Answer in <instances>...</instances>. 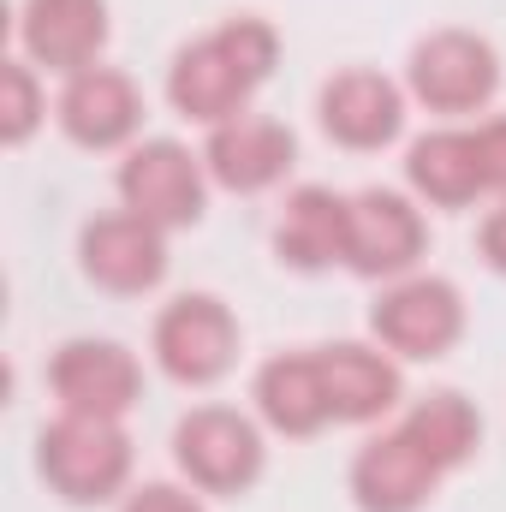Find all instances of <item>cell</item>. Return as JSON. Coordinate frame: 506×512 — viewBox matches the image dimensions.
I'll use <instances>...</instances> for the list:
<instances>
[{"mask_svg":"<svg viewBox=\"0 0 506 512\" xmlns=\"http://www.w3.org/2000/svg\"><path fill=\"white\" fill-rule=\"evenodd\" d=\"M173 459L203 495H245L262 477V429L233 405H197L173 429Z\"/></svg>","mask_w":506,"mask_h":512,"instance_id":"277c9868","label":"cell"},{"mask_svg":"<svg viewBox=\"0 0 506 512\" xmlns=\"http://www.w3.org/2000/svg\"><path fill=\"white\" fill-rule=\"evenodd\" d=\"M18 42H24L30 66L78 78L108 48V0H24L18 6Z\"/></svg>","mask_w":506,"mask_h":512,"instance_id":"8fae6325","label":"cell"},{"mask_svg":"<svg viewBox=\"0 0 506 512\" xmlns=\"http://www.w3.org/2000/svg\"><path fill=\"white\" fill-rule=\"evenodd\" d=\"M78 262L102 292L137 298V292L161 286V274H167V233L131 209L126 215H96L78 239Z\"/></svg>","mask_w":506,"mask_h":512,"instance_id":"7c38bea8","label":"cell"},{"mask_svg":"<svg viewBox=\"0 0 506 512\" xmlns=\"http://www.w3.org/2000/svg\"><path fill=\"white\" fill-rule=\"evenodd\" d=\"M280 60V36L268 18H227L221 30L185 42L167 66V102L197 120V126H227L239 114H251V96L268 84Z\"/></svg>","mask_w":506,"mask_h":512,"instance_id":"6da1fadb","label":"cell"},{"mask_svg":"<svg viewBox=\"0 0 506 512\" xmlns=\"http://www.w3.org/2000/svg\"><path fill=\"white\" fill-rule=\"evenodd\" d=\"M441 477H447V465L399 417V429H387V435L358 447V459H352V501L364 512H417L441 489Z\"/></svg>","mask_w":506,"mask_h":512,"instance_id":"ba28073f","label":"cell"},{"mask_svg":"<svg viewBox=\"0 0 506 512\" xmlns=\"http://www.w3.org/2000/svg\"><path fill=\"white\" fill-rule=\"evenodd\" d=\"M120 512H203V501L185 495V489H173V483H143Z\"/></svg>","mask_w":506,"mask_h":512,"instance_id":"7402d4cb","label":"cell"},{"mask_svg":"<svg viewBox=\"0 0 506 512\" xmlns=\"http://www.w3.org/2000/svg\"><path fill=\"white\" fill-rule=\"evenodd\" d=\"M36 126H42V84H36L30 60H6V72H0V137L18 149V143H30Z\"/></svg>","mask_w":506,"mask_h":512,"instance_id":"44dd1931","label":"cell"},{"mask_svg":"<svg viewBox=\"0 0 506 512\" xmlns=\"http://www.w3.org/2000/svg\"><path fill=\"white\" fill-rule=\"evenodd\" d=\"M483 256H489V268H495V274H506V203L483 221Z\"/></svg>","mask_w":506,"mask_h":512,"instance_id":"cb8c5ba5","label":"cell"},{"mask_svg":"<svg viewBox=\"0 0 506 512\" xmlns=\"http://www.w3.org/2000/svg\"><path fill=\"white\" fill-rule=\"evenodd\" d=\"M292 161H298V137H292V126L262 120V114H239V120L215 126L209 143H203L209 179H215L221 191H239V197L280 185V179L292 173Z\"/></svg>","mask_w":506,"mask_h":512,"instance_id":"4fadbf2b","label":"cell"},{"mask_svg":"<svg viewBox=\"0 0 506 512\" xmlns=\"http://www.w3.org/2000/svg\"><path fill=\"white\" fill-rule=\"evenodd\" d=\"M256 411L274 435H316L334 423V405H328V382H322V358L316 352H280L256 370V387H251Z\"/></svg>","mask_w":506,"mask_h":512,"instance_id":"e0dca14e","label":"cell"},{"mask_svg":"<svg viewBox=\"0 0 506 512\" xmlns=\"http://www.w3.org/2000/svg\"><path fill=\"white\" fill-rule=\"evenodd\" d=\"M370 328L393 358H447L465 334V298L441 274H405L370 304Z\"/></svg>","mask_w":506,"mask_h":512,"instance_id":"5b68a950","label":"cell"},{"mask_svg":"<svg viewBox=\"0 0 506 512\" xmlns=\"http://www.w3.org/2000/svg\"><path fill=\"white\" fill-rule=\"evenodd\" d=\"M405 90H411L429 114H477V108H489L495 90H501V54H495V42H483L477 30H429V36L411 48Z\"/></svg>","mask_w":506,"mask_h":512,"instance_id":"3957f363","label":"cell"},{"mask_svg":"<svg viewBox=\"0 0 506 512\" xmlns=\"http://www.w3.org/2000/svg\"><path fill=\"white\" fill-rule=\"evenodd\" d=\"M120 197L131 215H143L149 227L173 233L203 221V197H209V167L203 155H191L173 137H149L120 161Z\"/></svg>","mask_w":506,"mask_h":512,"instance_id":"52a82bcc","label":"cell"},{"mask_svg":"<svg viewBox=\"0 0 506 512\" xmlns=\"http://www.w3.org/2000/svg\"><path fill=\"white\" fill-rule=\"evenodd\" d=\"M36 465H42V483L72 501V507H102L126 489L131 477V435L114 417H78V411H60L42 441H36Z\"/></svg>","mask_w":506,"mask_h":512,"instance_id":"7a4b0ae2","label":"cell"},{"mask_svg":"<svg viewBox=\"0 0 506 512\" xmlns=\"http://www.w3.org/2000/svg\"><path fill=\"white\" fill-rule=\"evenodd\" d=\"M239 358V322L215 292H185L155 316V364L179 387L221 382Z\"/></svg>","mask_w":506,"mask_h":512,"instance_id":"8992f818","label":"cell"},{"mask_svg":"<svg viewBox=\"0 0 506 512\" xmlns=\"http://www.w3.org/2000/svg\"><path fill=\"white\" fill-rule=\"evenodd\" d=\"M316 114L322 131L340 143V149H387L399 131H405V90L381 72H334L316 96Z\"/></svg>","mask_w":506,"mask_h":512,"instance_id":"5bb4252c","label":"cell"},{"mask_svg":"<svg viewBox=\"0 0 506 512\" xmlns=\"http://www.w3.org/2000/svg\"><path fill=\"white\" fill-rule=\"evenodd\" d=\"M405 423L417 429V441H423L447 471H459V465L477 459V447H483V417H477V405H471L465 393H453V387L417 399V405L405 411Z\"/></svg>","mask_w":506,"mask_h":512,"instance_id":"ffe728a7","label":"cell"},{"mask_svg":"<svg viewBox=\"0 0 506 512\" xmlns=\"http://www.w3.org/2000/svg\"><path fill=\"white\" fill-rule=\"evenodd\" d=\"M405 179L423 203L435 209H465L489 191V173H483V149H477V131H429L405 149Z\"/></svg>","mask_w":506,"mask_h":512,"instance_id":"ac0fdd59","label":"cell"},{"mask_svg":"<svg viewBox=\"0 0 506 512\" xmlns=\"http://www.w3.org/2000/svg\"><path fill=\"white\" fill-rule=\"evenodd\" d=\"M429 245L423 215L399 191H358L352 197V239H346V268L364 280H405Z\"/></svg>","mask_w":506,"mask_h":512,"instance_id":"30bf717a","label":"cell"},{"mask_svg":"<svg viewBox=\"0 0 506 512\" xmlns=\"http://www.w3.org/2000/svg\"><path fill=\"white\" fill-rule=\"evenodd\" d=\"M322 382H328V405H334V423H376L399 405V364L376 352V346H322Z\"/></svg>","mask_w":506,"mask_h":512,"instance_id":"d6986e66","label":"cell"},{"mask_svg":"<svg viewBox=\"0 0 506 512\" xmlns=\"http://www.w3.org/2000/svg\"><path fill=\"white\" fill-rule=\"evenodd\" d=\"M54 114H60V131H66L78 149H120V143H131L137 126H143V96H137V84H131L126 72L90 66V72L66 78Z\"/></svg>","mask_w":506,"mask_h":512,"instance_id":"9a60e30c","label":"cell"},{"mask_svg":"<svg viewBox=\"0 0 506 512\" xmlns=\"http://www.w3.org/2000/svg\"><path fill=\"white\" fill-rule=\"evenodd\" d=\"M346 239H352V197H340L328 185H298L274 221V251L298 274L346 262Z\"/></svg>","mask_w":506,"mask_h":512,"instance_id":"2e32d148","label":"cell"},{"mask_svg":"<svg viewBox=\"0 0 506 512\" xmlns=\"http://www.w3.org/2000/svg\"><path fill=\"white\" fill-rule=\"evenodd\" d=\"M477 149H483V173H489V191H506V120L477 126Z\"/></svg>","mask_w":506,"mask_h":512,"instance_id":"603a6c76","label":"cell"},{"mask_svg":"<svg viewBox=\"0 0 506 512\" xmlns=\"http://www.w3.org/2000/svg\"><path fill=\"white\" fill-rule=\"evenodd\" d=\"M48 382L78 417H126L143 399V370L120 340H66L48 364Z\"/></svg>","mask_w":506,"mask_h":512,"instance_id":"9c48e42d","label":"cell"}]
</instances>
